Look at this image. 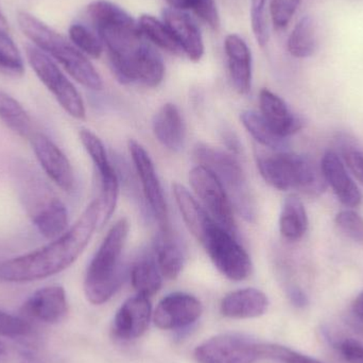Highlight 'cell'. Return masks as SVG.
<instances>
[{"mask_svg":"<svg viewBox=\"0 0 363 363\" xmlns=\"http://www.w3.org/2000/svg\"><path fill=\"white\" fill-rule=\"evenodd\" d=\"M332 339V345L336 347L345 362L349 363H363V345L354 338Z\"/></svg>","mask_w":363,"mask_h":363,"instance_id":"cell-42","label":"cell"},{"mask_svg":"<svg viewBox=\"0 0 363 363\" xmlns=\"http://www.w3.org/2000/svg\"><path fill=\"white\" fill-rule=\"evenodd\" d=\"M155 138L165 148L178 152L185 144L186 128L178 106L166 104L157 111L153 118Z\"/></svg>","mask_w":363,"mask_h":363,"instance_id":"cell-22","label":"cell"},{"mask_svg":"<svg viewBox=\"0 0 363 363\" xmlns=\"http://www.w3.org/2000/svg\"><path fill=\"white\" fill-rule=\"evenodd\" d=\"M202 313L198 298L184 292H174L164 298L155 313V323L164 330H180L196 321Z\"/></svg>","mask_w":363,"mask_h":363,"instance_id":"cell-15","label":"cell"},{"mask_svg":"<svg viewBox=\"0 0 363 363\" xmlns=\"http://www.w3.org/2000/svg\"><path fill=\"white\" fill-rule=\"evenodd\" d=\"M81 143L86 152L91 157L94 165L97 168L101 181V196H100V207H101L102 225L106 224L114 213L116 208L119 194V180L112 163L108 160L106 147L102 140L93 132L82 129L79 133Z\"/></svg>","mask_w":363,"mask_h":363,"instance_id":"cell-12","label":"cell"},{"mask_svg":"<svg viewBox=\"0 0 363 363\" xmlns=\"http://www.w3.org/2000/svg\"><path fill=\"white\" fill-rule=\"evenodd\" d=\"M194 159L199 165L211 170L225 188L233 207L247 222L255 221L256 205L245 172L236 157L209 145L194 147Z\"/></svg>","mask_w":363,"mask_h":363,"instance_id":"cell-6","label":"cell"},{"mask_svg":"<svg viewBox=\"0 0 363 363\" xmlns=\"http://www.w3.org/2000/svg\"><path fill=\"white\" fill-rule=\"evenodd\" d=\"M194 357L200 363H254L260 359L259 343L242 335H218L199 345Z\"/></svg>","mask_w":363,"mask_h":363,"instance_id":"cell-11","label":"cell"},{"mask_svg":"<svg viewBox=\"0 0 363 363\" xmlns=\"http://www.w3.org/2000/svg\"><path fill=\"white\" fill-rule=\"evenodd\" d=\"M189 182L207 213L220 225L236 236L234 207L221 182L211 170L201 165L192 168L189 172Z\"/></svg>","mask_w":363,"mask_h":363,"instance_id":"cell-10","label":"cell"},{"mask_svg":"<svg viewBox=\"0 0 363 363\" xmlns=\"http://www.w3.org/2000/svg\"><path fill=\"white\" fill-rule=\"evenodd\" d=\"M30 140L45 174L64 191H72L74 187V169L63 151L45 134L33 133Z\"/></svg>","mask_w":363,"mask_h":363,"instance_id":"cell-14","label":"cell"},{"mask_svg":"<svg viewBox=\"0 0 363 363\" xmlns=\"http://www.w3.org/2000/svg\"><path fill=\"white\" fill-rule=\"evenodd\" d=\"M69 36L72 43L89 57L95 59L101 57L104 52V43L101 42L99 36L94 34L85 26L81 23L72 25L69 28Z\"/></svg>","mask_w":363,"mask_h":363,"instance_id":"cell-34","label":"cell"},{"mask_svg":"<svg viewBox=\"0 0 363 363\" xmlns=\"http://www.w3.org/2000/svg\"><path fill=\"white\" fill-rule=\"evenodd\" d=\"M138 23L144 36L160 48L174 55H183L180 44L165 23H162L152 15L148 14L142 15Z\"/></svg>","mask_w":363,"mask_h":363,"instance_id":"cell-31","label":"cell"},{"mask_svg":"<svg viewBox=\"0 0 363 363\" xmlns=\"http://www.w3.org/2000/svg\"><path fill=\"white\" fill-rule=\"evenodd\" d=\"M67 311V296L61 286H48L38 290L21 307V313L26 318L46 324L61 321Z\"/></svg>","mask_w":363,"mask_h":363,"instance_id":"cell-17","label":"cell"},{"mask_svg":"<svg viewBox=\"0 0 363 363\" xmlns=\"http://www.w3.org/2000/svg\"><path fill=\"white\" fill-rule=\"evenodd\" d=\"M352 309H353L354 317L363 321V291L354 301Z\"/></svg>","mask_w":363,"mask_h":363,"instance_id":"cell-45","label":"cell"},{"mask_svg":"<svg viewBox=\"0 0 363 363\" xmlns=\"http://www.w3.org/2000/svg\"><path fill=\"white\" fill-rule=\"evenodd\" d=\"M260 359H271L281 363H323L289 347L279 345L259 343Z\"/></svg>","mask_w":363,"mask_h":363,"instance_id":"cell-35","label":"cell"},{"mask_svg":"<svg viewBox=\"0 0 363 363\" xmlns=\"http://www.w3.org/2000/svg\"><path fill=\"white\" fill-rule=\"evenodd\" d=\"M163 18L164 23L180 44L183 53L191 61H200L204 55V43L200 29L194 19L184 11L172 8L164 10Z\"/></svg>","mask_w":363,"mask_h":363,"instance_id":"cell-20","label":"cell"},{"mask_svg":"<svg viewBox=\"0 0 363 363\" xmlns=\"http://www.w3.org/2000/svg\"><path fill=\"white\" fill-rule=\"evenodd\" d=\"M303 0H271L270 14L277 29L287 27Z\"/></svg>","mask_w":363,"mask_h":363,"instance_id":"cell-38","label":"cell"},{"mask_svg":"<svg viewBox=\"0 0 363 363\" xmlns=\"http://www.w3.org/2000/svg\"><path fill=\"white\" fill-rule=\"evenodd\" d=\"M335 223L347 238L363 245V218L351 209H345L337 213Z\"/></svg>","mask_w":363,"mask_h":363,"instance_id":"cell-36","label":"cell"},{"mask_svg":"<svg viewBox=\"0 0 363 363\" xmlns=\"http://www.w3.org/2000/svg\"><path fill=\"white\" fill-rule=\"evenodd\" d=\"M155 262L162 275L168 279H176L183 270L184 257L178 239L170 230H160L155 241Z\"/></svg>","mask_w":363,"mask_h":363,"instance_id":"cell-24","label":"cell"},{"mask_svg":"<svg viewBox=\"0 0 363 363\" xmlns=\"http://www.w3.org/2000/svg\"><path fill=\"white\" fill-rule=\"evenodd\" d=\"M341 155L350 172L363 185V148L352 143L341 144Z\"/></svg>","mask_w":363,"mask_h":363,"instance_id":"cell-41","label":"cell"},{"mask_svg":"<svg viewBox=\"0 0 363 363\" xmlns=\"http://www.w3.org/2000/svg\"><path fill=\"white\" fill-rule=\"evenodd\" d=\"M0 363H45L25 347L0 340Z\"/></svg>","mask_w":363,"mask_h":363,"instance_id":"cell-40","label":"cell"},{"mask_svg":"<svg viewBox=\"0 0 363 363\" xmlns=\"http://www.w3.org/2000/svg\"><path fill=\"white\" fill-rule=\"evenodd\" d=\"M170 8L179 11L191 10L211 29L218 30L220 16L215 0H165Z\"/></svg>","mask_w":363,"mask_h":363,"instance_id":"cell-33","label":"cell"},{"mask_svg":"<svg viewBox=\"0 0 363 363\" xmlns=\"http://www.w3.org/2000/svg\"><path fill=\"white\" fill-rule=\"evenodd\" d=\"M17 21L23 34L43 52L57 60L77 82L91 91L104 89L101 77L93 64L64 36L29 13H19Z\"/></svg>","mask_w":363,"mask_h":363,"instance_id":"cell-4","label":"cell"},{"mask_svg":"<svg viewBox=\"0 0 363 363\" xmlns=\"http://www.w3.org/2000/svg\"><path fill=\"white\" fill-rule=\"evenodd\" d=\"M259 108L264 121L281 138H288L298 133L304 125L302 118L294 114L279 96L269 89L260 91Z\"/></svg>","mask_w":363,"mask_h":363,"instance_id":"cell-19","label":"cell"},{"mask_svg":"<svg viewBox=\"0 0 363 363\" xmlns=\"http://www.w3.org/2000/svg\"><path fill=\"white\" fill-rule=\"evenodd\" d=\"M321 169L326 183L332 187L338 200L345 206L354 208L362 201V194L350 176L342 160L335 151L328 150L322 157Z\"/></svg>","mask_w":363,"mask_h":363,"instance_id":"cell-18","label":"cell"},{"mask_svg":"<svg viewBox=\"0 0 363 363\" xmlns=\"http://www.w3.org/2000/svg\"><path fill=\"white\" fill-rule=\"evenodd\" d=\"M33 333L31 324L21 317L0 311V337L4 338H27Z\"/></svg>","mask_w":363,"mask_h":363,"instance_id":"cell-37","label":"cell"},{"mask_svg":"<svg viewBox=\"0 0 363 363\" xmlns=\"http://www.w3.org/2000/svg\"><path fill=\"white\" fill-rule=\"evenodd\" d=\"M130 224L121 218L111 228L86 270L84 292L94 305L108 302L123 285L121 254L129 234Z\"/></svg>","mask_w":363,"mask_h":363,"instance_id":"cell-3","label":"cell"},{"mask_svg":"<svg viewBox=\"0 0 363 363\" xmlns=\"http://www.w3.org/2000/svg\"><path fill=\"white\" fill-rule=\"evenodd\" d=\"M256 164L262 179L279 190L296 189L311 196L325 191L326 183L321 166L311 157L294 153L257 152Z\"/></svg>","mask_w":363,"mask_h":363,"instance_id":"cell-5","label":"cell"},{"mask_svg":"<svg viewBox=\"0 0 363 363\" xmlns=\"http://www.w3.org/2000/svg\"><path fill=\"white\" fill-rule=\"evenodd\" d=\"M268 306V298L264 292L255 288H245L224 296L221 313L232 319H252L264 315Z\"/></svg>","mask_w":363,"mask_h":363,"instance_id":"cell-23","label":"cell"},{"mask_svg":"<svg viewBox=\"0 0 363 363\" xmlns=\"http://www.w3.org/2000/svg\"><path fill=\"white\" fill-rule=\"evenodd\" d=\"M152 315V306L147 296L130 298L115 315L113 332L121 340L130 341L140 338L148 330Z\"/></svg>","mask_w":363,"mask_h":363,"instance_id":"cell-16","label":"cell"},{"mask_svg":"<svg viewBox=\"0 0 363 363\" xmlns=\"http://www.w3.org/2000/svg\"><path fill=\"white\" fill-rule=\"evenodd\" d=\"M224 51L233 86L240 95H247L252 86V55L247 43L237 34L226 36Z\"/></svg>","mask_w":363,"mask_h":363,"instance_id":"cell-21","label":"cell"},{"mask_svg":"<svg viewBox=\"0 0 363 363\" xmlns=\"http://www.w3.org/2000/svg\"><path fill=\"white\" fill-rule=\"evenodd\" d=\"M27 57L36 76L55 96L60 106L74 118L84 119L86 111L80 93L50 57L38 47L28 46Z\"/></svg>","mask_w":363,"mask_h":363,"instance_id":"cell-8","label":"cell"},{"mask_svg":"<svg viewBox=\"0 0 363 363\" xmlns=\"http://www.w3.org/2000/svg\"><path fill=\"white\" fill-rule=\"evenodd\" d=\"M0 72L18 78L25 72L23 57L12 38L0 30Z\"/></svg>","mask_w":363,"mask_h":363,"instance_id":"cell-32","label":"cell"},{"mask_svg":"<svg viewBox=\"0 0 363 363\" xmlns=\"http://www.w3.org/2000/svg\"><path fill=\"white\" fill-rule=\"evenodd\" d=\"M308 216L304 203L296 194H290L284 201L279 216V232L289 241H298L306 234Z\"/></svg>","mask_w":363,"mask_h":363,"instance_id":"cell-25","label":"cell"},{"mask_svg":"<svg viewBox=\"0 0 363 363\" xmlns=\"http://www.w3.org/2000/svg\"><path fill=\"white\" fill-rule=\"evenodd\" d=\"M318 47L317 26L313 17L303 16L288 38L287 48L292 57L306 59L315 55Z\"/></svg>","mask_w":363,"mask_h":363,"instance_id":"cell-27","label":"cell"},{"mask_svg":"<svg viewBox=\"0 0 363 363\" xmlns=\"http://www.w3.org/2000/svg\"><path fill=\"white\" fill-rule=\"evenodd\" d=\"M87 13L110 59L125 57L145 42L138 21L116 4L97 0L89 4Z\"/></svg>","mask_w":363,"mask_h":363,"instance_id":"cell-7","label":"cell"},{"mask_svg":"<svg viewBox=\"0 0 363 363\" xmlns=\"http://www.w3.org/2000/svg\"><path fill=\"white\" fill-rule=\"evenodd\" d=\"M174 196L186 226L204 247L216 268L230 281L247 279L252 274L253 264L235 235L220 225L185 186H176Z\"/></svg>","mask_w":363,"mask_h":363,"instance_id":"cell-2","label":"cell"},{"mask_svg":"<svg viewBox=\"0 0 363 363\" xmlns=\"http://www.w3.org/2000/svg\"><path fill=\"white\" fill-rule=\"evenodd\" d=\"M30 218L38 233L49 240L59 238L67 230V208L57 196H55L45 208Z\"/></svg>","mask_w":363,"mask_h":363,"instance_id":"cell-26","label":"cell"},{"mask_svg":"<svg viewBox=\"0 0 363 363\" xmlns=\"http://www.w3.org/2000/svg\"><path fill=\"white\" fill-rule=\"evenodd\" d=\"M161 271L155 258H140L131 269V283L138 294L150 298L160 291L163 285Z\"/></svg>","mask_w":363,"mask_h":363,"instance_id":"cell-28","label":"cell"},{"mask_svg":"<svg viewBox=\"0 0 363 363\" xmlns=\"http://www.w3.org/2000/svg\"><path fill=\"white\" fill-rule=\"evenodd\" d=\"M0 119L2 123L17 135L31 138L33 125L31 117L16 99L0 91Z\"/></svg>","mask_w":363,"mask_h":363,"instance_id":"cell-29","label":"cell"},{"mask_svg":"<svg viewBox=\"0 0 363 363\" xmlns=\"http://www.w3.org/2000/svg\"><path fill=\"white\" fill-rule=\"evenodd\" d=\"M266 6L267 0H251L252 30L260 47L266 46L269 40Z\"/></svg>","mask_w":363,"mask_h":363,"instance_id":"cell-39","label":"cell"},{"mask_svg":"<svg viewBox=\"0 0 363 363\" xmlns=\"http://www.w3.org/2000/svg\"><path fill=\"white\" fill-rule=\"evenodd\" d=\"M287 296L294 306L305 308L309 304V298L306 291L298 285H290L287 287Z\"/></svg>","mask_w":363,"mask_h":363,"instance_id":"cell-43","label":"cell"},{"mask_svg":"<svg viewBox=\"0 0 363 363\" xmlns=\"http://www.w3.org/2000/svg\"><path fill=\"white\" fill-rule=\"evenodd\" d=\"M128 146L136 172L140 179L145 198L159 223L160 230H170L167 201L150 155L136 140H130Z\"/></svg>","mask_w":363,"mask_h":363,"instance_id":"cell-13","label":"cell"},{"mask_svg":"<svg viewBox=\"0 0 363 363\" xmlns=\"http://www.w3.org/2000/svg\"><path fill=\"white\" fill-rule=\"evenodd\" d=\"M224 142L232 152H239L240 150V144H239L238 138H236L232 132H226L223 134Z\"/></svg>","mask_w":363,"mask_h":363,"instance_id":"cell-44","label":"cell"},{"mask_svg":"<svg viewBox=\"0 0 363 363\" xmlns=\"http://www.w3.org/2000/svg\"><path fill=\"white\" fill-rule=\"evenodd\" d=\"M110 62L115 77L123 84L140 82L148 87H157L165 76V64L161 55L146 42L125 57L111 59Z\"/></svg>","mask_w":363,"mask_h":363,"instance_id":"cell-9","label":"cell"},{"mask_svg":"<svg viewBox=\"0 0 363 363\" xmlns=\"http://www.w3.org/2000/svg\"><path fill=\"white\" fill-rule=\"evenodd\" d=\"M240 121L243 127L258 144L275 152H284L287 150V138H281L279 134L275 133L262 118V115L253 111H245L240 115Z\"/></svg>","mask_w":363,"mask_h":363,"instance_id":"cell-30","label":"cell"},{"mask_svg":"<svg viewBox=\"0 0 363 363\" xmlns=\"http://www.w3.org/2000/svg\"><path fill=\"white\" fill-rule=\"evenodd\" d=\"M101 218L99 199L59 238L31 253L0 262V281L29 283L53 277L72 266L83 253Z\"/></svg>","mask_w":363,"mask_h":363,"instance_id":"cell-1","label":"cell"}]
</instances>
